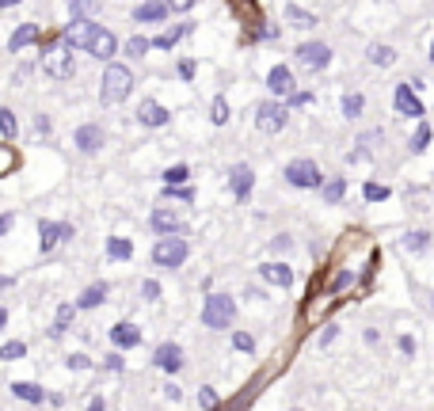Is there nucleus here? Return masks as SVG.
Listing matches in <instances>:
<instances>
[{"label":"nucleus","instance_id":"f257e3e1","mask_svg":"<svg viewBox=\"0 0 434 411\" xmlns=\"http://www.w3.org/2000/svg\"><path fill=\"white\" fill-rule=\"evenodd\" d=\"M130 92H133V73L126 69V65L107 61V73H103V80H99V99H103L107 107H115V103H122Z\"/></svg>","mask_w":434,"mask_h":411},{"label":"nucleus","instance_id":"f03ea898","mask_svg":"<svg viewBox=\"0 0 434 411\" xmlns=\"http://www.w3.org/2000/svg\"><path fill=\"white\" fill-rule=\"evenodd\" d=\"M232 316H237V305H232L229 293H210L206 305H202V324L214 328V331H225L232 324Z\"/></svg>","mask_w":434,"mask_h":411},{"label":"nucleus","instance_id":"7ed1b4c3","mask_svg":"<svg viewBox=\"0 0 434 411\" xmlns=\"http://www.w3.org/2000/svg\"><path fill=\"white\" fill-rule=\"evenodd\" d=\"M286 183L289 187H301V191H313V187L324 183V175L313 160H289L286 164Z\"/></svg>","mask_w":434,"mask_h":411},{"label":"nucleus","instance_id":"20e7f679","mask_svg":"<svg viewBox=\"0 0 434 411\" xmlns=\"http://www.w3.org/2000/svg\"><path fill=\"white\" fill-rule=\"evenodd\" d=\"M42 69H46L53 80H69L73 76V50L65 46V42H53L46 50V58H42Z\"/></svg>","mask_w":434,"mask_h":411},{"label":"nucleus","instance_id":"39448f33","mask_svg":"<svg viewBox=\"0 0 434 411\" xmlns=\"http://www.w3.org/2000/svg\"><path fill=\"white\" fill-rule=\"evenodd\" d=\"M294 58H297L301 69L320 73V69H328V65H331V46H324V42H301Z\"/></svg>","mask_w":434,"mask_h":411},{"label":"nucleus","instance_id":"423d86ee","mask_svg":"<svg viewBox=\"0 0 434 411\" xmlns=\"http://www.w3.org/2000/svg\"><path fill=\"white\" fill-rule=\"evenodd\" d=\"M183 259H187V240H180V236H164V240H157V248H153V263L157 266H183Z\"/></svg>","mask_w":434,"mask_h":411},{"label":"nucleus","instance_id":"0eeeda50","mask_svg":"<svg viewBox=\"0 0 434 411\" xmlns=\"http://www.w3.org/2000/svg\"><path fill=\"white\" fill-rule=\"evenodd\" d=\"M286 118H289V110L282 103H274V99H267V103L255 107V126H259L263 133H278L286 126Z\"/></svg>","mask_w":434,"mask_h":411},{"label":"nucleus","instance_id":"6e6552de","mask_svg":"<svg viewBox=\"0 0 434 411\" xmlns=\"http://www.w3.org/2000/svg\"><path fill=\"white\" fill-rule=\"evenodd\" d=\"M92 35H95V24H92V19H73V24L65 27L61 42H65L69 50H88V42H92Z\"/></svg>","mask_w":434,"mask_h":411},{"label":"nucleus","instance_id":"1a4fd4ad","mask_svg":"<svg viewBox=\"0 0 434 411\" xmlns=\"http://www.w3.org/2000/svg\"><path fill=\"white\" fill-rule=\"evenodd\" d=\"M393 103H396V110H400L404 118H423V115H427V110H423V103H419V95L411 92V84H396Z\"/></svg>","mask_w":434,"mask_h":411},{"label":"nucleus","instance_id":"9d476101","mask_svg":"<svg viewBox=\"0 0 434 411\" xmlns=\"http://www.w3.org/2000/svg\"><path fill=\"white\" fill-rule=\"evenodd\" d=\"M38 244H42V251H53L58 248V240H69L73 236V225H58V221H38Z\"/></svg>","mask_w":434,"mask_h":411},{"label":"nucleus","instance_id":"9b49d317","mask_svg":"<svg viewBox=\"0 0 434 411\" xmlns=\"http://www.w3.org/2000/svg\"><path fill=\"white\" fill-rule=\"evenodd\" d=\"M115 50H118V38L110 35V31L95 27L92 42H88V53H92V58H99V61H110V58H115Z\"/></svg>","mask_w":434,"mask_h":411},{"label":"nucleus","instance_id":"f8f14e48","mask_svg":"<svg viewBox=\"0 0 434 411\" xmlns=\"http://www.w3.org/2000/svg\"><path fill=\"white\" fill-rule=\"evenodd\" d=\"M153 365L157 370H168V373H180L183 370V350L175 343H160L157 354H153Z\"/></svg>","mask_w":434,"mask_h":411},{"label":"nucleus","instance_id":"ddd939ff","mask_svg":"<svg viewBox=\"0 0 434 411\" xmlns=\"http://www.w3.org/2000/svg\"><path fill=\"white\" fill-rule=\"evenodd\" d=\"M73 141H76V149H81V152H88V157H92V152L103 149L107 137H103V130H99V126H76Z\"/></svg>","mask_w":434,"mask_h":411},{"label":"nucleus","instance_id":"4468645a","mask_svg":"<svg viewBox=\"0 0 434 411\" xmlns=\"http://www.w3.org/2000/svg\"><path fill=\"white\" fill-rule=\"evenodd\" d=\"M267 88H271L274 95H294L297 80H294V73H289V65H274V69L267 73Z\"/></svg>","mask_w":434,"mask_h":411},{"label":"nucleus","instance_id":"2eb2a0df","mask_svg":"<svg viewBox=\"0 0 434 411\" xmlns=\"http://www.w3.org/2000/svg\"><path fill=\"white\" fill-rule=\"evenodd\" d=\"M153 229H157L160 232V236H168V232H172V236H175V232H183V217L180 214H175V209H153Z\"/></svg>","mask_w":434,"mask_h":411},{"label":"nucleus","instance_id":"dca6fc26","mask_svg":"<svg viewBox=\"0 0 434 411\" xmlns=\"http://www.w3.org/2000/svg\"><path fill=\"white\" fill-rule=\"evenodd\" d=\"M168 107H160L157 99H145V103L138 107V122L141 126H168Z\"/></svg>","mask_w":434,"mask_h":411},{"label":"nucleus","instance_id":"f3484780","mask_svg":"<svg viewBox=\"0 0 434 411\" xmlns=\"http://www.w3.org/2000/svg\"><path fill=\"white\" fill-rule=\"evenodd\" d=\"M252 180H255V175H252V168H248V164H232V168H229V187H232V194H237L240 202L248 198V191H252Z\"/></svg>","mask_w":434,"mask_h":411},{"label":"nucleus","instance_id":"a211bd4d","mask_svg":"<svg viewBox=\"0 0 434 411\" xmlns=\"http://www.w3.org/2000/svg\"><path fill=\"white\" fill-rule=\"evenodd\" d=\"M35 42H38V27L35 24H19L12 31V38H8V50L19 53V50H27V46H35Z\"/></svg>","mask_w":434,"mask_h":411},{"label":"nucleus","instance_id":"6ab92c4d","mask_svg":"<svg viewBox=\"0 0 434 411\" xmlns=\"http://www.w3.org/2000/svg\"><path fill=\"white\" fill-rule=\"evenodd\" d=\"M110 343H115V347H122V350H126V347H138V343H141V331L133 328L130 320H122V324L110 328Z\"/></svg>","mask_w":434,"mask_h":411},{"label":"nucleus","instance_id":"aec40b11","mask_svg":"<svg viewBox=\"0 0 434 411\" xmlns=\"http://www.w3.org/2000/svg\"><path fill=\"white\" fill-rule=\"evenodd\" d=\"M259 274H263L271 286H282V290H289V282H294V271H289L286 263H263Z\"/></svg>","mask_w":434,"mask_h":411},{"label":"nucleus","instance_id":"412c9836","mask_svg":"<svg viewBox=\"0 0 434 411\" xmlns=\"http://www.w3.org/2000/svg\"><path fill=\"white\" fill-rule=\"evenodd\" d=\"M168 16V8H164V0H149V4H141L138 12H133V19L138 24H157V19Z\"/></svg>","mask_w":434,"mask_h":411},{"label":"nucleus","instance_id":"4be33fe9","mask_svg":"<svg viewBox=\"0 0 434 411\" xmlns=\"http://www.w3.org/2000/svg\"><path fill=\"white\" fill-rule=\"evenodd\" d=\"M103 297H107V282H95V286H88V290L76 297V308H95Z\"/></svg>","mask_w":434,"mask_h":411},{"label":"nucleus","instance_id":"5701e85b","mask_svg":"<svg viewBox=\"0 0 434 411\" xmlns=\"http://www.w3.org/2000/svg\"><path fill=\"white\" fill-rule=\"evenodd\" d=\"M12 392H16L19 400H27V404H42V400H46V392H42L35 381H16Z\"/></svg>","mask_w":434,"mask_h":411},{"label":"nucleus","instance_id":"b1692460","mask_svg":"<svg viewBox=\"0 0 434 411\" xmlns=\"http://www.w3.org/2000/svg\"><path fill=\"white\" fill-rule=\"evenodd\" d=\"M187 31H191V27H187V24H183V27H172V31H164V35H157V38H153V42H149V46H160V50H172V46H175V42H180V38L187 35Z\"/></svg>","mask_w":434,"mask_h":411},{"label":"nucleus","instance_id":"393cba45","mask_svg":"<svg viewBox=\"0 0 434 411\" xmlns=\"http://www.w3.org/2000/svg\"><path fill=\"white\" fill-rule=\"evenodd\" d=\"M107 255H110V259H130V255H133V244H130L126 236H110V240H107Z\"/></svg>","mask_w":434,"mask_h":411},{"label":"nucleus","instance_id":"a878e982","mask_svg":"<svg viewBox=\"0 0 434 411\" xmlns=\"http://www.w3.org/2000/svg\"><path fill=\"white\" fill-rule=\"evenodd\" d=\"M73 313H76V305H61L58 308V320H53V328H50V335H65V331H69Z\"/></svg>","mask_w":434,"mask_h":411},{"label":"nucleus","instance_id":"bb28decb","mask_svg":"<svg viewBox=\"0 0 434 411\" xmlns=\"http://www.w3.org/2000/svg\"><path fill=\"white\" fill-rule=\"evenodd\" d=\"M24 354H27V343L12 339V343H4V347H0V362H19Z\"/></svg>","mask_w":434,"mask_h":411},{"label":"nucleus","instance_id":"cd10ccee","mask_svg":"<svg viewBox=\"0 0 434 411\" xmlns=\"http://www.w3.org/2000/svg\"><path fill=\"white\" fill-rule=\"evenodd\" d=\"M99 8V0H69V12L73 19H92V12Z\"/></svg>","mask_w":434,"mask_h":411},{"label":"nucleus","instance_id":"c85d7f7f","mask_svg":"<svg viewBox=\"0 0 434 411\" xmlns=\"http://www.w3.org/2000/svg\"><path fill=\"white\" fill-rule=\"evenodd\" d=\"M370 61L381 65V69H388V65L396 61V50L393 46H370Z\"/></svg>","mask_w":434,"mask_h":411},{"label":"nucleus","instance_id":"c756f323","mask_svg":"<svg viewBox=\"0 0 434 411\" xmlns=\"http://www.w3.org/2000/svg\"><path fill=\"white\" fill-rule=\"evenodd\" d=\"M362 107H366V99H362L358 92H347V95H343V115H347V118H358Z\"/></svg>","mask_w":434,"mask_h":411},{"label":"nucleus","instance_id":"7c9ffc66","mask_svg":"<svg viewBox=\"0 0 434 411\" xmlns=\"http://www.w3.org/2000/svg\"><path fill=\"white\" fill-rule=\"evenodd\" d=\"M0 133H4L8 141H12L16 133H19V122H16V115H12L8 107H0Z\"/></svg>","mask_w":434,"mask_h":411},{"label":"nucleus","instance_id":"2f4dec72","mask_svg":"<svg viewBox=\"0 0 434 411\" xmlns=\"http://www.w3.org/2000/svg\"><path fill=\"white\" fill-rule=\"evenodd\" d=\"M187 175H191V168H187V164H175V168L164 172V187H183Z\"/></svg>","mask_w":434,"mask_h":411},{"label":"nucleus","instance_id":"473e14b6","mask_svg":"<svg viewBox=\"0 0 434 411\" xmlns=\"http://www.w3.org/2000/svg\"><path fill=\"white\" fill-rule=\"evenodd\" d=\"M343 191H347V183H343L339 175H336V180H328V183H324V202H328V206H336L339 198H343Z\"/></svg>","mask_w":434,"mask_h":411},{"label":"nucleus","instance_id":"72a5a7b5","mask_svg":"<svg viewBox=\"0 0 434 411\" xmlns=\"http://www.w3.org/2000/svg\"><path fill=\"white\" fill-rule=\"evenodd\" d=\"M286 19H289V24H294V27H316V16L313 12H301V8H289V12H286Z\"/></svg>","mask_w":434,"mask_h":411},{"label":"nucleus","instance_id":"f704fd0d","mask_svg":"<svg viewBox=\"0 0 434 411\" xmlns=\"http://www.w3.org/2000/svg\"><path fill=\"white\" fill-rule=\"evenodd\" d=\"M427 145H430V126H427V122H419L415 137H411V152H427Z\"/></svg>","mask_w":434,"mask_h":411},{"label":"nucleus","instance_id":"c9c22d12","mask_svg":"<svg viewBox=\"0 0 434 411\" xmlns=\"http://www.w3.org/2000/svg\"><path fill=\"white\" fill-rule=\"evenodd\" d=\"M210 118H214V126H225V122H229V103H225V95L214 99V107H210Z\"/></svg>","mask_w":434,"mask_h":411},{"label":"nucleus","instance_id":"e433bc0d","mask_svg":"<svg viewBox=\"0 0 434 411\" xmlns=\"http://www.w3.org/2000/svg\"><path fill=\"white\" fill-rule=\"evenodd\" d=\"M366 202H385V198H388V187L385 183H366Z\"/></svg>","mask_w":434,"mask_h":411},{"label":"nucleus","instance_id":"4c0bfd02","mask_svg":"<svg viewBox=\"0 0 434 411\" xmlns=\"http://www.w3.org/2000/svg\"><path fill=\"white\" fill-rule=\"evenodd\" d=\"M430 244V232H411V236L404 240V251H423Z\"/></svg>","mask_w":434,"mask_h":411},{"label":"nucleus","instance_id":"58836bf2","mask_svg":"<svg viewBox=\"0 0 434 411\" xmlns=\"http://www.w3.org/2000/svg\"><path fill=\"white\" fill-rule=\"evenodd\" d=\"M12 168H16V152L8 149V145H0V175H8Z\"/></svg>","mask_w":434,"mask_h":411},{"label":"nucleus","instance_id":"ea45409f","mask_svg":"<svg viewBox=\"0 0 434 411\" xmlns=\"http://www.w3.org/2000/svg\"><path fill=\"white\" fill-rule=\"evenodd\" d=\"M145 50H149V38H141V35H133V38L126 42V53H133V58H141Z\"/></svg>","mask_w":434,"mask_h":411},{"label":"nucleus","instance_id":"a19ab883","mask_svg":"<svg viewBox=\"0 0 434 411\" xmlns=\"http://www.w3.org/2000/svg\"><path fill=\"white\" fill-rule=\"evenodd\" d=\"M198 404H202L206 411H214L217 407V392H214V388H202V392H198Z\"/></svg>","mask_w":434,"mask_h":411},{"label":"nucleus","instance_id":"79ce46f5","mask_svg":"<svg viewBox=\"0 0 434 411\" xmlns=\"http://www.w3.org/2000/svg\"><path fill=\"white\" fill-rule=\"evenodd\" d=\"M232 343H237V350H255V343H252V335H248V331H237V335H232Z\"/></svg>","mask_w":434,"mask_h":411},{"label":"nucleus","instance_id":"37998d69","mask_svg":"<svg viewBox=\"0 0 434 411\" xmlns=\"http://www.w3.org/2000/svg\"><path fill=\"white\" fill-rule=\"evenodd\" d=\"M164 8H168V12H191L195 0H164Z\"/></svg>","mask_w":434,"mask_h":411},{"label":"nucleus","instance_id":"c03bdc74","mask_svg":"<svg viewBox=\"0 0 434 411\" xmlns=\"http://www.w3.org/2000/svg\"><path fill=\"white\" fill-rule=\"evenodd\" d=\"M88 365H92L88 354H69V370H88Z\"/></svg>","mask_w":434,"mask_h":411},{"label":"nucleus","instance_id":"a18cd8bd","mask_svg":"<svg viewBox=\"0 0 434 411\" xmlns=\"http://www.w3.org/2000/svg\"><path fill=\"white\" fill-rule=\"evenodd\" d=\"M141 293L149 297V301H157V297H160V286H157V282H145V286H141Z\"/></svg>","mask_w":434,"mask_h":411},{"label":"nucleus","instance_id":"49530a36","mask_svg":"<svg viewBox=\"0 0 434 411\" xmlns=\"http://www.w3.org/2000/svg\"><path fill=\"white\" fill-rule=\"evenodd\" d=\"M400 350H404V354H415V339H411V335H400Z\"/></svg>","mask_w":434,"mask_h":411},{"label":"nucleus","instance_id":"de8ad7c7","mask_svg":"<svg viewBox=\"0 0 434 411\" xmlns=\"http://www.w3.org/2000/svg\"><path fill=\"white\" fill-rule=\"evenodd\" d=\"M343 286H351V271H343L336 282H331V290H343Z\"/></svg>","mask_w":434,"mask_h":411},{"label":"nucleus","instance_id":"09e8293b","mask_svg":"<svg viewBox=\"0 0 434 411\" xmlns=\"http://www.w3.org/2000/svg\"><path fill=\"white\" fill-rule=\"evenodd\" d=\"M180 76H183V80H191V76H195V61H183L180 65Z\"/></svg>","mask_w":434,"mask_h":411},{"label":"nucleus","instance_id":"8fccbe9b","mask_svg":"<svg viewBox=\"0 0 434 411\" xmlns=\"http://www.w3.org/2000/svg\"><path fill=\"white\" fill-rule=\"evenodd\" d=\"M12 221H16L12 214H0V236H4V232H8V229H12Z\"/></svg>","mask_w":434,"mask_h":411},{"label":"nucleus","instance_id":"3c124183","mask_svg":"<svg viewBox=\"0 0 434 411\" xmlns=\"http://www.w3.org/2000/svg\"><path fill=\"white\" fill-rule=\"evenodd\" d=\"M4 324H8V308L0 305V328H4Z\"/></svg>","mask_w":434,"mask_h":411},{"label":"nucleus","instance_id":"603ef678","mask_svg":"<svg viewBox=\"0 0 434 411\" xmlns=\"http://www.w3.org/2000/svg\"><path fill=\"white\" fill-rule=\"evenodd\" d=\"M12 4H24V0H0V8H12Z\"/></svg>","mask_w":434,"mask_h":411},{"label":"nucleus","instance_id":"864d4df0","mask_svg":"<svg viewBox=\"0 0 434 411\" xmlns=\"http://www.w3.org/2000/svg\"><path fill=\"white\" fill-rule=\"evenodd\" d=\"M430 61H434V42H430Z\"/></svg>","mask_w":434,"mask_h":411}]
</instances>
